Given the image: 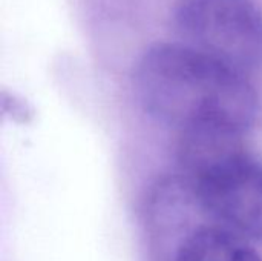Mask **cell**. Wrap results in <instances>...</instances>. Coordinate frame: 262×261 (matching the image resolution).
<instances>
[{"label":"cell","instance_id":"6da1fadb","mask_svg":"<svg viewBox=\"0 0 262 261\" xmlns=\"http://www.w3.org/2000/svg\"><path fill=\"white\" fill-rule=\"evenodd\" d=\"M140 105L155 122L181 134L241 135L258 115L253 85L238 71L184 43H157L135 69Z\"/></svg>","mask_w":262,"mask_h":261},{"label":"cell","instance_id":"7a4b0ae2","mask_svg":"<svg viewBox=\"0 0 262 261\" xmlns=\"http://www.w3.org/2000/svg\"><path fill=\"white\" fill-rule=\"evenodd\" d=\"M229 132L183 135V183L193 205L233 234L262 242V162Z\"/></svg>","mask_w":262,"mask_h":261},{"label":"cell","instance_id":"3957f363","mask_svg":"<svg viewBox=\"0 0 262 261\" xmlns=\"http://www.w3.org/2000/svg\"><path fill=\"white\" fill-rule=\"evenodd\" d=\"M173 23L181 43L238 71L262 65V9L253 0H180Z\"/></svg>","mask_w":262,"mask_h":261},{"label":"cell","instance_id":"277c9868","mask_svg":"<svg viewBox=\"0 0 262 261\" xmlns=\"http://www.w3.org/2000/svg\"><path fill=\"white\" fill-rule=\"evenodd\" d=\"M175 261H262L249 240L221 226H201L178 245Z\"/></svg>","mask_w":262,"mask_h":261}]
</instances>
